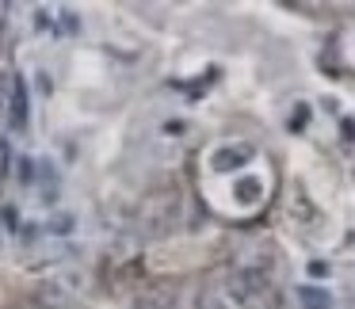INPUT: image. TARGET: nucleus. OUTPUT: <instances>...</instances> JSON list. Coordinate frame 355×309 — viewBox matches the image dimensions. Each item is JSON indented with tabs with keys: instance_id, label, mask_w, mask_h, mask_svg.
Returning <instances> with one entry per match:
<instances>
[{
	"instance_id": "423d86ee",
	"label": "nucleus",
	"mask_w": 355,
	"mask_h": 309,
	"mask_svg": "<svg viewBox=\"0 0 355 309\" xmlns=\"http://www.w3.org/2000/svg\"><path fill=\"white\" fill-rule=\"evenodd\" d=\"M306 118H309V107H306V103H298V107H294V115H291V130H302V126H306Z\"/></svg>"
},
{
	"instance_id": "f257e3e1",
	"label": "nucleus",
	"mask_w": 355,
	"mask_h": 309,
	"mask_svg": "<svg viewBox=\"0 0 355 309\" xmlns=\"http://www.w3.org/2000/svg\"><path fill=\"white\" fill-rule=\"evenodd\" d=\"M252 161V145H245V141H237V145H222L210 153V168L214 172H233V168H245V164Z\"/></svg>"
},
{
	"instance_id": "6e6552de",
	"label": "nucleus",
	"mask_w": 355,
	"mask_h": 309,
	"mask_svg": "<svg viewBox=\"0 0 355 309\" xmlns=\"http://www.w3.org/2000/svg\"><path fill=\"white\" fill-rule=\"evenodd\" d=\"M309 275H313V279H321V275H329V263H321V260H313V263H309Z\"/></svg>"
},
{
	"instance_id": "9d476101",
	"label": "nucleus",
	"mask_w": 355,
	"mask_h": 309,
	"mask_svg": "<svg viewBox=\"0 0 355 309\" xmlns=\"http://www.w3.org/2000/svg\"><path fill=\"white\" fill-rule=\"evenodd\" d=\"M340 126H344V138H347V141H355V118H344Z\"/></svg>"
},
{
	"instance_id": "1a4fd4ad",
	"label": "nucleus",
	"mask_w": 355,
	"mask_h": 309,
	"mask_svg": "<svg viewBox=\"0 0 355 309\" xmlns=\"http://www.w3.org/2000/svg\"><path fill=\"white\" fill-rule=\"evenodd\" d=\"M16 85V77H0V103L8 100V88Z\"/></svg>"
},
{
	"instance_id": "0eeeda50",
	"label": "nucleus",
	"mask_w": 355,
	"mask_h": 309,
	"mask_svg": "<svg viewBox=\"0 0 355 309\" xmlns=\"http://www.w3.org/2000/svg\"><path fill=\"white\" fill-rule=\"evenodd\" d=\"M50 229H54V233H69L73 229V218L69 214H58L54 222H50Z\"/></svg>"
},
{
	"instance_id": "f03ea898",
	"label": "nucleus",
	"mask_w": 355,
	"mask_h": 309,
	"mask_svg": "<svg viewBox=\"0 0 355 309\" xmlns=\"http://www.w3.org/2000/svg\"><path fill=\"white\" fill-rule=\"evenodd\" d=\"M77 294H80V275H62V279H50L39 290V298L50 301V306H69Z\"/></svg>"
},
{
	"instance_id": "39448f33",
	"label": "nucleus",
	"mask_w": 355,
	"mask_h": 309,
	"mask_svg": "<svg viewBox=\"0 0 355 309\" xmlns=\"http://www.w3.org/2000/svg\"><path fill=\"white\" fill-rule=\"evenodd\" d=\"M8 103H12V126L24 130V126H27V92H24V80H19V77H16V85H12Z\"/></svg>"
},
{
	"instance_id": "7ed1b4c3",
	"label": "nucleus",
	"mask_w": 355,
	"mask_h": 309,
	"mask_svg": "<svg viewBox=\"0 0 355 309\" xmlns=\"http://www.w3.org/2000/svg\"><path fill=\"white\" fill-rule=\"evenodd\" d=\"M294 298L302 301V309H332V294L324 286H298Z\"/></svg>"
},
{
	"instance_id": "20e7f679",
	"label": "nucleus",
	"mask_w": 355,
	"mask_h": 309,
	"mask_svg": "<svg viewBox=\"0 0 355 309\" xmlns=\"http://www.w3.org/2000/svg\"><path fill=\"white\" fill-rule=\"evenodd\" d=\"M260 195H263V184H260V179H252V176H245V179L233 184V199H237L241 206H256Z\"/></svg>"
}]
</instances>
